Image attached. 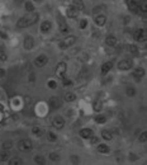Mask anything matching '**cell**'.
I'll return each mask as SVG.
<instances>
[{"label": "cell", "instance_id": "1", "mask_svg": "<svg viewBox=\"0 0 147 165\" xmlns=\"http://www.w3.org/2000/svg\"><path fill=\"white\" fill-rule=\"evenodd\" d=\"M66 71H67L66 62H60V64H57L56 70H55V74H56L57 78H60V79L65 78V76H66Z\"/></svg>", "mask_w": 147, "mask_h": 165}, {"label": "cell", "instance_id": "2", "mask_svg": "<svg viewBox=\"0 0 147 165\" xmlns=\"http://www.w3.org/2000/svg\"><path fill=\"white\" fill-rule=\"evenodd\" d=\"M75 42H76V37L75 36H67L66 38L62 39V41L58 43V47L61 48V50H66V48H69L70 46H72Z\"/></svg>", "mask_w": 147, "mask_h": 165}, {"label": "cell", "instance_id": "3", "mask_svg": "<svg viewBox=\"0 0 147 165\" xmlns=\"http://www.w3.org/2000/svg\"><path fill=\"white\" fill-rule=\"evenodd\" d=\"M18 147H19V150L23 151V153H28V151L32 150L33 145H32V141H31V140L24 139V140H20V141H19Z\"/></svg>", "mask_w": 147, "mask_h": 165}, {"label": "cell", "instance_id": "4", "mask_svg": "<svg viewBox=\"0 0 147 165\" xmlns=\"http://www.w3.org/2000/svg\"><path fill=\"white\" fill-rule=\"evenodd\" d=\"M57 19H58V29H60V32H61V33H64V34H67V33H69V31H70L67 23L65 22V19L61 17V15H58V18H57Z\"/></svg>", "mask_w": 147, "mask_h": 165}, {"label": "cell", "instance_id": "5", "mask_svg": "<svg viewBox=\"0 0 147 165\" xmlns=\"http://www.w3.org/2000/svg\"><path fill=\"white\" fill-rule=\"evenodd\" d=\"M133 66L132 61L131 60H121L118 62V69L121 71H127V70H131Z\"/></svg>", "mask_w": 147, "mask_h": 165}, {"label": "cell", "instance_id": "6", "mask_svg": "<svg viewBox=\"0 0 147 165\" xmlns=\"http://www.w3.org/2000/svg\"><path fill=\"white\" fill-rule=\"evenodd\" d=\"M47 62H48V57L46 55H39L34 59V65L37 67H43L45 65H47Z\"/></svg>", "mask_w": 147, "mask_h": 165}, {"label": "cell", "instance_id": "7", "mask_svg": "<svg viewBox=\"0 0 147 165\" xmlns=\"http://www.w3.org/2000/svg\"><path fill=\"white\" fill-rule=\"evenodd\" d=\"M52 126L55 127L56 130L64 128V126H65V120H64V117H61V116H56V117L53 118V121H52Z\"/></svg>", "mask_w": 147, "mask_h": 165}, {"label": "cell", "instance_id": "8", "mask_svg": "<svg viewBox=\"0 0 147 165\" xmlns=\"http://www.w3.org/2000/svg\"><path fill=\"white\" fill-rule=\"evenodd\" d=\"M48 103H50V107L52 108V109H58V108H61V105H62V102L58 97H51L50 101H48Z\"/></svg>", "mask_w": 147, "mask_h": 165}, {"label": "cell", "instance_id": "9", "mask_svg": "<svg viewBox=\"0 0 147 165\" xmlns=\"http://www.w3.org/2000/svg\"><path fill=\"white\" fill-rule=\"evenodd\" d=\"M135 39L137 42H145L146 41V31L145 29H137L135 32Z\"/></svg>", "mask_w": 147, "mask_h": 165}, {"label": "cell", "instance_id": "10", "mask_svg": "<svg viewBox=\"0 0 147 165\" xmlns=\"http://www.w3.org/2000/svg\"><path fill=\"white\" fill-rule=\"evenodd\" d=\"M17 27L18 28H27V27H29V15H24V17L19 18V20L17 22Z\"/></svg>", "mask_w": 147, "mask_h": 165}, {"label": "cell", "instance_id": "11", "mask_svg": "<svg viewBox=\"0 0 147 165\" xmlns=\"http://www.w3.org/2000/svg\"><path fill=\"white\" fill-rule=\"evenodd\" d=\"M94 22L98 27H103L105 23H107V17L104 14H96L94 18Z\"/></svg>", "mask_w": 147, "mask_h": 165}, {"label": "cell", "instance_id": "12", "mask_svg": "<svg viewBox=\"0 0 147 165\" xmlns=\"http://www.w3.org/2000/svg\"><path fill=\"white\" fill-rule=\"evenodd\" d=\"M132 75L137 82H140V80L145 76V69H143V67H137V69H135V71H133Z\"/></svg>", "mask_w": 147, "mask_h": 165}, {"label": "cell", "instance_id": "13", "mask_svg": "<svg viewBox=\"0 0 147 165\" xmlns=\"http://www.w3.org/2000/svg\"><path fill=\"white\" fill-rule=\"evenodd\" d=\"M128 8H129V10H132V12H135V13L141 12V5L138 4L136 0H128Z\"/></svg>", "mask_w": 147, "mask_h": 165}, {"label": "cell", "instance_id": "14", "mask_svg": "<svg viewBox=\"0 0 147 165\" xmlns=\"http://www.w3.org/2000/svg\"><path fill=\"white\" fill-rule=\"evenodd\" d=\"M79 13H80V12H79V10L76 9L75 7H72V5H71V7H69V8L66 9V15H67L69 18H76V17L79 15Z\"/></svg>", "mask_w": 147, "mask_h": 165}, {"label": "cell", "instance_id": "15", "mask_svg": "<svg viewBox=\"0 0 147 165\" xmlns=\"http://www.w3.org/2000/svg\"><path fill=\"white\" fill-rule=\"evenodd\" d=\"M33 43H34L33 37L27 36L26 38H24V43H23V46H24V48H26V50H31V48L33 47Z\"/></svg>", "mask_w": 147, "mask_h": 165}, {"label": "cell", "instance_id": "16", "mask_svg": "<svg viewBox=\"0 0 147 165\" xmlns=\"http://www.w3.org/2000/svg\"><path fill=\"white\" fill-rule=\"evenodd\" d=\"M51 28H52V24L48 20L42 22V24H41V31H42L43 33H48V32L51 31Z\"/></svg>", "mask_w": 147, "mask_h": 165}, {"label": "cell", "instance_id": "17", "mask_svg": "<svg viewBox=\"0 0 147 165\" xmlns=\"http://www.w3.org/2000/svg\"><path fill=\"white\" fill-rule=\"evenodd\" d=\"M72 7H75L79 12L85 9V4H84V0H72Z\"/></svg>", "mask_w": 147, "mask_h": 165}, {"label": "cell", "instance_id": "18", "mask_svg": "<svg viewBox=\"0 0 147 165\" xmlns=\"http://www.w3.org/2000/svg\"><path fill=\"white\" fill-rule=\"evenodd\" d=\"M117 38L116 36H113V34H109V36H107V38H105V43H107L108 46H110V47H114V46L117 45Z\"/></svg>", "mask_w": 147, "mask_h": 165}, {"label": "cell", "instance_id": "19", "mask_svg": "<svg viewBox=\"0 0 147 165\" xmlns=\"http://www.w3.org/2000/svg\"><path fill=\"white\" fill-rule=\"evenodd\" d=\"M93 135V130L91 128H83L80 131V136L83 137V139L85 140H89V137H90Z\"/></svg>", "mask_w": 147, "mask_h": 165}, {"label": "cell", "instance_id": "20", "mask_svg": "<svg viewBox=\"0 0 147 165\" xmlns=\"http://www.w3.org/2000/svg\"><path fill=\"white\" fill-rule=\"evenodd\" d=\"M112 67H113V64H112V62H105V64H103L102 65V74L107 75L112 70Z\"/></svg>", "mask_w": 147, "mask_h": 165}, {"label": "cell", "instance_id": "21", "mask_svg": "<svg viewBox=\"0 0 147 165\" xmlns=\"http://www.w3.org/2000/svg\"><path fill=\"white\" fill-rule=\"evenodd\" d=\"M98 151H99L100 154H109L110 149H109V146L105 145V144H99L98 145Z\"/></svg>", "mask_w": 147, "mask_h": 165}, {"label": "cell", "instance_id": "22", "mask_svg": "<svg viewBox=\"0 0 147 165\" xmlns=\"http://www.w3.org/2000/svg\"><path fill=\"white\" fill-rule=\"evenodd\" d=\"M102 137L105 140V141H110L113 139V133L109 131V130H103L102 131Z\"/></svg>", "mask_w": 147, "mask_h": 165}, {"label": "cell", "instance_id": "23", "mask_svg": "<svg viewBox=\"0 0 147 165\" xmlns=\"http://www.w3.org/2000/svg\"><path fill=\"white\" fill-rule=\"evenodd\" d=\"M93 108H94L95 112H102V109H103V102L99 101V99H96V101L94 102V104H93Z\"/></svg>", "mask_w": 147, "mask_h": 165}, {"label": "cell", "instance_id": "24", "mask_svg": "<svg viewBox=\"0 0 147 165\" xmlns=\"http://www.w3.org/2000/svg\"><path fill=\"white\" fill-rule=\"evenodd\" d=\"M95 122H96L98 124H104L105 122H107V117L103 114H98L96 117H95Z\"/></svg>", "mask_w": 147, "mask_h": 165}, {"label": "cell", "instance_id": "25", "mask_svg": "<svg viewBox=\"0 0 147 165\" xmlns=\"http://www.w3.org/2000/svg\"><path fill=\"white\" fill-rule=\"evenodd\" d=\"M75 99H76V95L72 91H67V93L65 94V101L66 102H74Z\"/></svg>", "mask_w": 147, "mask_h": 165}, {"label": "cell", "instance_id": "26", "mask_svg": "<svg viewBox=\"0 0 147 165\" xmlns=\"http://www.w3.org/2000/svg\"><path fill=\"white\" fill-rule=\"evenodd\" d=\"M9 160V150H4L0 153V161H8Z\"/></svg>", "mask_w": 147, "mask_h": 165}, {"label": "cell", "instance_id": "27", "mask_svg": "<svg viewBox=\"0 0 147 165\" xmlns=\"http://www.w3.org/2000/svg\"><path fill=\"white\" fill-rule=\"evenodd\" d=\"M34 163H36L37 165H45L46 160H45V158H43V156L37 155V156H34Z\"/></svg>", "mask_w": 147, "mask_h": 165}, {"label": "cell", "instance_id": "28", "mask_svg": "<svg viewBox=\"0 0 147 165\" xmlns=\"http://www.w3.org/2000/svg\"><path fill=\"white\" fill-rule=\"evenodd\" d=\"M9 161V165H20V164H23V160H22L20 158H13V159H10V160H8Z\"/></svg>", "mask_w": 147, "mask_h": 165}, {"label": "cell", "instance_id": "29", "mask_svg": "<svg viewBox=\"0 0 147 165\" xmlns=\"http://www.w3.org/2000/svg\"><path fill=\"white\" fill-rule=\"evenodd\" d=\"M32 133L34 135V136H42V133H43V130L41 128V127H33L32 128Z\"/></svg>", "mask_w": 147, "mask_h": 165}, {"label": "cell", "instance_id": "30", "mask_svg": "<svg viewBox=\"0 0 147 165\" xmlns=\"http://www.w3.org/2000/svg\"><path fill=\"white\" fill-rule=\"evenodd\" d=\"M47 140L50 142H55L57 140V135L53 133V132H48V133H47Z\"/></svg>", "mask_w": 147, "mask_h": 165}, {"label": "cell", "instance_id": "31", "mask_svg": "<svg viewBox=\"0 0 147 165\" xmlns=\"http://www.w3.org/2000/svg\"><path fill=\"white\" fill-rule=\"evenodd\" d=\"M26 10H27V12H29V13L34 12V5H33V3H32V1H27L26 3Z\"/></svg>", "mask_w": 147, "mask_h": 165}, {"label": "cell", "instance_id": "32", "mask_svg": "<svg viewBox=\"0 0 147 165\" xmlns=\"http://www.w3.org/2000/svg\"><path fill=\"white\" fill-rule=\"evenodd\" d=\"M60 159H61L60 154H57V153H51L50 154V160H52V161H60Z\"/></svg>", "mask_w": 147, "mask_h": 165}, {"label": "cell", "instance_id": "33", "mask_svg": "<svg viewBox=\"0 0 147 165\" xmlns=\"http://www.w3.org/2000/svg\"><path fill=\"white\" fill-rule=\"evenodd\" d=\"M127 50H128V52H131V53H137L138 52L137 46H135V45H128L127 46Z\"/></svg>", "mask_w": 147, "mask_h": 165}, {"label": "cell", "instance_id": "34", "mask_svg": "<svg viewBox=\"0 0 147 165\" xmlns=\"http://www.w3.org/2000/svg\"><path fill=\"white\" fill-rule=\"evenodd\" d=\"M61 80H62V85H64V86H70V85H72V80L69 79V78L65 76V78H62Z\"/></svg>", "mask_w": 147, "mask_h": 165}, {"label": "cell", "instance_id": "35", "mask_svg": "<svg viewBox=\"0 0 147 165\" xmlns=\"http://www.w3.org/2000/svg\"><path fill=\"white\" fill-rule=\"evenodd\" d=\"M126 93H127L128 97H133L136 94V89L133 88V86H128V88L126 89Z\"/></svg>", "mask_w": 147, "mask_h": 165}, {"label": "cell", "instance_id": "36", "mask_svg": "<svg viewBox=\"0 0 147 165\" xmlns=\"http://www.w3.org/2000/svg\"><path fill=\"white\" fill-rule=\"evenodd\" d=\"M140 142L141 144H145V142L147 141V132H142V133L140 135Z\"/></svg>", "mask_w": 147, "mask_h": 165}, {"label": "cell", "instance_id": "37", "mask_svg": "<svg viewBox=\"0 0 147 165\" xmlns=\"http://www.w3.org/2000/svg\"><path fill=\"white\" fill-rule=\"evenodd\" d=\"M7 60H8V56H7V53H5V51H3L1 48H0V61L5 62Z\"/></svg>", "mask_w": 147, "mask_h": 165}, {"label": "cell", "instance_id": "38", "mask_svg": "<svg viewBox=\"0 0 147 165\" xmlns=\"http://www.w3.org/2000/svg\"><path fill=\"white\" fill-rule=\"evenodd\" d=\"M12 146H13V144L10 141H5L4 144H3V150H10Z\"/></svg>", "mask_w": 147, "mask_h": 165}, {"label": "cell", "instance_id": "39", "mask_svg": "<svg viewBox=\"0 0 147 165\" xmlns=\"http://www.w3.org/2000/svg\"><path fill=\"white\" fill-rule=\"evenodd\" d=\"M89 140H90V144L91 145H96L98 142H99V139H98L96 136H93V135H91L90 137H89Z\"/></svg>", "mask_w": 147, "mask_h": 165}, {"label": "cell", "instance_id": "40", "mask_svg": "<svg viewBox=\"0 0 147 165\" xmlns=\"http://www.w3.org/2000/svg\"><path fill=\"white\" fill-rule=\"evenodd\" d=\"M86 26H88V20H86V19H81V20H80V24H79L80 29H85Z\"/></svg>", "mask_w": 147, "mask_h": 165}, {"label": "cell", "instance_id": "41", "mask_svg": "<svg viewBox=\"0 0 147 165\" xmlns=\"http://www.w3.org/2000/svg\"><path fill=\"white\" fill-rule=\"evenodd\" d=\"M47 85H48V88H51V89H56L57 88V83L53 82V80H50Z\"/></svg>", "mask_w": 147, "mask_h": 165}, {"label": "cell", "instance_id": "42", "mask_svg": "<svg viewBox=\"0 0 147 165\" xmlns=\"http://www.w3.org/2000/svg\"><path fill=\"white\" fill-rule=\"evenodd\" d=\"M28 82L29 83H34V82H36V75H34L33 72H31V74L28 75Z\"/></svg>", "mask_w": 147, "mask_h": 165}, {"label": "cell", "instance_id": "43", "mask_svg": "<svg viewBox=\"0 0 147 165\" xmlns=\"http://www.w3.org/2000/svg\"><path fill=\"white\" fill-rule=\"evenodd\" d=\"M102 9H103V7H95L94 9H93V13H94V14H99V13L102 12Z\"/></svg>", "mask_w": 147, "mask_h": 165}, {"label": "cell", "instance_id": "44", "mask_svg": "<svg viewBox=\"0 0 147 165\" xmlns=\"http://www.w3.org/2000/svg\"><path fill=\"white\" fill-rule=\"evenodd\" d=\"M71 160H72V164H79L80 163V159L77 156H71Z\"/></svg>", "mask_w": 147, "mask_h": 165}, {"label": "cell", "instance_id": "45", "mask_svg": "<svg viewBox=\"0 0 147 165\" xmlns=\"http://www.w3.org/2000/svg\"><path fill=\"white\" fill-rule=\"evenodd\" d=\"M0 37H1V38H4V39H7L8 38V34L4 33V32H0Z\"/></svg>", "mask_w": 147, "mask_h": 165}, {"label": "cell", "instance_id": "46", "mask_svg": "<svg viewBox=\"0 0 147 165\" xmlns=\"http://www.w3.org/2000/svg\"><path fill=\"white\" fill-rule=\"evenodd\" d=\"M4 75H5V70L3 67H0V78H3Z\"/></svg>", "mask_w": 147, "mask_h": 165}, {"label": "cell", "instance_id": "47", "mask_svg": "<svg viewBox=\"0 0 147 165\" xmlns=\"http://www.w3.org/2000/svg\"><path fill=\"white\" fill-rule=\"evenodd\" d=\"M129 159H131V160H136V159H137V156L133 155V154H131V155H129Z\"/></svg>", "mask_w": 147, "mask_h": 165}, {"label": "cell", "instance_id": "48", "mask_svg": "<svg viewBox=\"0 0 147 165\" xmlns=\"http://www.w3.org/2000/svg\"><path fill=\"white\" fill-rule=\"evenodd\" d=\"M3 110H4V105L0 103V112H3Z\"/></svg>", "mask_w": 147, "mask_h": 165}, {"label": "cell", "instance_id": "49", "mask_svg": "<svg viewBox=\"0 0 147 165\" xmlns=\"http://www.w3.org/2000/svg\"><path fill=\"white\" fill-rule=\"evenodd\" d=\"M33 1H34V3H42L43 0H33Z\"/></svg>", "mask_w": 147, "mask_h": 165}, {"label": "cell", "instance_id": "50", "mask_svg": "<svg viewBox=\"0 0 147 165\" xmlns=\"http://www.w3.org/2000/svg\"><path fill=\"white\" fill-rule=\"evenodd\" d=\"M17 3H22V1H24V0H15Z\"/></svg>", "mask_w": 147, "mask_h": 165}]
</instances>
